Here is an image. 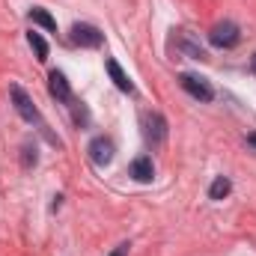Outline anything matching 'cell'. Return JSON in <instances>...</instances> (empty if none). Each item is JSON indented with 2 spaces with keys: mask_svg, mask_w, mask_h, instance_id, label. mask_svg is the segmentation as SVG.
Listing matches in <instances>:
<instances>
[{
  "mask_svg": "<svg viewBox=\"0 0 256 256\" xmlns=\"http://www.w3.org/2000/svg\"><path fill=\"white\" fill-rule=\"evenodd\" d=\"M164 137H167V120L161 114H149L146 116V140L152 146H158V143H164Z\"/></svg>",
  "mask_w": 256,
  "mask_h": 256,
  "instance_id": "8992f818",
  "label": "cell"
},
{
  "mask_svg": "<svg viewBox=\"0 0 256 256\" xmlns=\"http://www.w3.org/2000/svg\"><path fill=\"white\" fill-rule=\"evenodd\" d=\"M30 21H33V24H39V27H45L48 33H54V30H57V21L51 18V12H48V9H39V6H33V9H30Z\"/></svg>",
  "mask_w": 256,
  "mask_h": 256,
  "instance_id": "30bf717a",
  "label": "cell"
},
{
  "mask_svg": "<svg viewBox=\"0 0 256 256\" xmlns=\"http://www.w3.org/2000/svg\"><path fill=\"white\" fill-rule=\"evenodd\" d=\"M179 84H182V90L191 98H196V102H212L214 98V86L206 78H200V74H179Z\"/></svg>",
  "mask_w": 256,
  "mask_h": 256,
  "instance_id": "6da1fadb",
  "label": "cell"
},
{
  "mask_svg": "<svg viewBox=\"0 0 256 256\" xmlns=\"http://www.w3.org/2000/svg\"><path fill=\"white\" fill-rule=\"evenodd\" d=\"M248 146H250V149H256V131H254V134H248Z\"/></svg>",
  "mask_w": 256,
  "mask_h": 256,
  "instance_id": "5bb4252c",
  "label": "cell"
},
{
  "mask_svg": "<svg viewBox=\"0 0 256 256\" xmlns=\"http://www.w3.org/2000/svg\"><path fill=\"white\" fill-rule=\"evenodd\" d=\"M232 191V182L226 179V176H218L214 182H212V188H208V200H226Z\"/></svg>",
  "mask_w": 256,
  "mask_h": 256,
  "instance_id": "7c38bea8",
  "label": "cell"
},
{
  "mask_svg": "<svg viewBox=\"0 0 256 256\" xmlns=\"http://www.w3.org/2000/svg\"><path fill=\"white\" fill-rule=\"evenodd\" d=\"M238 39H242V33H238V27H236L232 21H220V24H214L212 33H208V42H212L214 48H232V45H238Z\"/></svg>",
  "mask_w": 256,
  "mask_h": 256,
  "instance_id": "7a4b0ae2",
  "label": "cell"
},
{
  "mask_svg": "<svg viewBox=\"0 0 256 256\" xmlns=\"http://www.w3.org/2000/svg\"><path fill=\"white\" fill-rule=\"evenodd\" d=\"M128 176H131V179H137V182H152V176H155L152 158H146V155L134 158V161H131V167H128Z\"/></svg>",
  "mask_w": 256,
  "mask_h": 256,
  "instance_id": "ba28073f",
  "label": "cell"
},
{
  "mask_svg": "<svg viewBox=\"0 0 256 256\" xmlns=\"http://www.w3.org/2000/svg\"><path fill=\"white\" fill-rule=\"evenodd\" d=\"M27 42H30V48L36 51V60H39V63H45V60H48V42L42 39V33L30 30V33H27Z\"/></svg>",
  "mask_w": 256,
  "mask_h": 256,
  "instance_id": "8fae6325",
  "label": "cell"
},
{
  "mask_svg": "<svg viewBox=\"0 0 256 256\" xmlns=\"http://www.w3.org/2000/svg\"><path fill=\"white\" fill-rule=\"evenodd\" d=\"M9 96H12V104H15V110H18V116H21V120H27V122H39V110L33 108L30 96H27L18 84H12V86H9Z\"/></svg>",
  "mask_w": 256,
  "mask_h": 256,
  "instance_id": "5b68a950",
  "label": "cell"
},
{
  "mask_svg": "<svg viewBox=\"0 0 256 256\" xmlns=\"http://www.w3.org/2000/svg\"><path fill=\"white\" fill-rule=\"evenodd\" d=\"M104 66H108V74H110V80H114V84H116L122 92H128V96H131V92H134V84H131V78L122 72V66L116 63V60H108Z\"/></svg>",
  "mask_w": 256,
  "mask_h": 256,
  "instance_id": "9c48e42d",
  "label": "cell"
},
{
  "mask_svg": "<svg viewBox=\"0 0 256 256\" xmlns=\"http://www.w3.org/2000/svg\"><path fill=\"white\" fill-rule=\"evenodd\" d=\"M72 42L80 48H102L104 45V33L92 24H74L72 27Z\"/></svg>",
  "mask_w": 256,
  "mask_h": 256,
  "instance_id": "3957f363",
  "label": "cell"
},
{
  "mask_svg": "<svg viewBox=\"0 0 256 256\" xmlns=\"http://www.w3.org/2000/svg\"><path fill=\"white\" fill-rule=\"evenodd\" d=\"M86 152H90V161L96 164V167H108L110 161H114V140L110 137H96V140H90V146H86Z\"/></svg>",
  "mask_w": 256,
  "mask_h": 256,
  "instance_id": "277c9868",
  "label": "cell"
},
{
  "mask_svg": "<svg viewBox=\"0 0 256 256\" xmlns=\"http://www.w3.org/2000/svg\"><path fill=\"white\" fill-rule=\"evenodd\" d=\"M250 68H254V74H256V54L250 57Z\"/></svg>",
  "mask_w": 256,
  "mask_h": 256,
  "instance_id": "9a60e30c",
  "label": "cell"
},
{
  "mask_svg": "<svg viewBox=\"0 0 256 256\" xmlns=\"http://www.w3.org/2000/svg\"><path fill=\"white\" fill-rule=\"evenodd\" d=\"M48 90H51V96L57 98V102H72V86H68V80H66L63 72H51L48 74Z\"/></svg>",
  "mask_w": 256,
  "mask_h": 256,
  "instance_id": "52a82bcc",
  "label": "cell"
},
{
  "mask_svg": "<svg viewBox=\"0 0 256 256\" xmlns=\"http://www.w3.org/2000/svg\"><path fill=\"white\" fill-rule=\"evenodd\" d=\"M110 256H128V244H120V248H116Z\"/></svg>",
  "mask_w": 256,
  "mask_h": 256,
  "instance_id": "4fadbf2b",
  "label": "cell"
}]
</instances>
